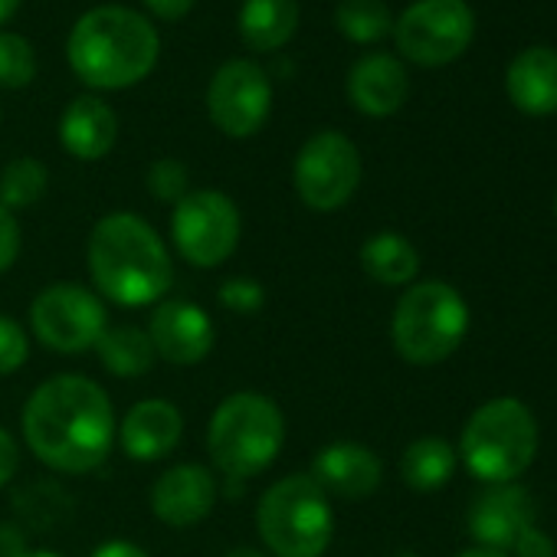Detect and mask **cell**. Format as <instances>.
I'll list each match as a JSON object with an SVG mask.
<instances>
[{"instance_id": "6da1fadb", "label": "cell", "mask_w": 557, "mask_h": 557, "mask_svg": "<svg viewBox=\"0 0 557 557\" xmlns=\"http://www.w3.org/2000/svg\"><path fill=\"white\" fill-rule=\"evenodd\" d=\"M24 440L50 469L70 475L92 472L109 459L115 440L112 404L89 377H50L24 407Z\"/></svg>"}, {"instance_id": "7a4b0ae2", "label": "cell", "mask_w": 557, "mask_h": 557, "mask_svg": "<svg viewBox=\"0 0 557 557\" xmlns=\"http://www.w3.org/2000/svg\"><path fill=\"white\" fill-rule=\"evenodd\" d=\"M89 272L96 289L125 309L161 302L174 278L161 236L135 213H109L92 226Z\"/></svg>"}, {"instance_id": "3957f363", "label": "cell", "mask_w": 557, "mask_h": 557, "mask_svg": "<svg viewBox=\"0 0 557 557\" xmlns=\"http://www.w3.org/2000/svg\"><path fill=\"white\" fill-rule=\"evenodd\" d=\"M66 57L89 89H128L154 70L161 44L148 17L122 4H102L76 21Z\"/></svg>"}, {"instance_id": "277c9868", "label": "cell", "mask_w": 557, "mask_h": 557, "mask_svg": "<svg viewBox=\"0 0 557 557\" xmlns=\"http://www.w3.org/2000/svg\"><path fill=\"white\" fill-rule=\"evenodd\" d=\"M286 443V420L265 394H230L210 417L207 449L230 479H252L269 469Z\"/></svg>"}, {"instance_id": "5b68a950", "label": "cell", "mask_w": 557, "mask_h": 557, "mask_svg": "<svg viewBox=\"0 0 557 557\" xmlns=\"http://www.w3.org/2000/svg\"><path fill=\"white\" fill-rule=\"evenodd\" d=\"M256 528L275 557H322L332 544L335 511L309 472L286 475L262 492Z\"/></svg>"}, {"instance_id": "8992f818", "label": "cell", "mask_w": 557, "mask_h": 557, "mask_svg": "<svg viewBox=\"0 0 557 557\" xmlns=\"http://www.w3.org/2000/svg\"><path fill=\"white\" fill-rule=\"evenodd\" d=\"M459 449L475 479L488 485L515 482V475H521L537 453L534 413L515 397L488 400L469 417Z\"/></svg>"}, {"instance_id": "52a82bcc", "label": "cell", "mask_w": 557, "mask_h": 557, "mask_svg": "<svg viewBox=\"0 0 557 557\" xmlns=\"http://www.w3.org/2000/svg\"><path fill=\"white\" fill-rule=\"evenodd\" d=\"M469 332V306L449 283H420L394 309L391 338L404 361L430 368L446 361Z\"/></svg>"}, {"instance_id": "ba28073f", "label": "cell", "mask_w": 557, "mask_h": 557, "mask_svg": "<svg viewBox=\"0 0 557 557\" xmlns=\"http://www.w3.org/2000/svg\"><path fill=\"white\" fill-rule=\"evenodd\" d=\"M475 34L466 0H417L394 24L397 50L417 66H446L459 60Z\"/></svg>"}, {"instance_id": "9c48e42d", "label": "cell", "mask_w": 557, "mask_h": 557, "mask_svg": "<svg viewBox=\"0 0 557 557\" xmlns=\"http://www.w3.org/2000/svg\"><path fill=\"white\" fill-rule=\"evenodd\" d=\"M239 230H243L239 210L220 190H187L174 203V216H171L174 246L197 269H210L230 259L239 243Z\"/></svg>"}, {"instance_id": "30bf717a", "label": "cell", "mask_w": 557, "mask_h": 557, "mask_svg": "<svg viewBox=\"0 0 557 557\" xmlns=\"http://www.w3.org/2000/svg\"><path fill=\"white\" fill-rule=\"evenodd\" d=\"M293 181L306 207L332 213L355 197L361 184V154L348 135L319 132L299 148Z\"/></svg>"}, {"instance_id": "8fae6325", "label": "cell", "mask_w": 557, "mask_h": 557, "mask_svg": "<svg viewBox=\"0 0 557 557\" xmlns=\"http://www.w3.org/2000/svg\"><path fill=\"white\" fill-rule=\"evenodd\" d=\"M30 325L40 345L60 355H79L96 348V342L109 329L102 299L76 283H57L37 293L30 306Z\"/></svg>"}, {"instance_id": "7c38bea8", "label": "cell", "mask_w": 557, "mask_h": 557, "mask_svg": "<svg viewBox=\"0 0 557 557\" xmlns=\"http://www.w3.org/2000/svg\"><path fill=\"white\" fill-rule=\"evenodd\" d=\"M207 112L226 138L256 135L272 112V83L265 70L252 60H226L210 79Z\"/></svg>"}, {"instance_id": "4fadbf2b", "label": "cell", "mask_w": 557, "mask_h": 557, "mask_svg": "<svg viewBox=\"0 0 557 557\" xmlns=\"http://www.w3.org/2000/svg\"><path fill=\"white\" fill-rule=\"evenodd\" d=\"M148 338L158 358L168 364H197L213 351L216 332L210 315L184 299H168L154 309Z\"/></svg>"}, {"instance_id": "5bb4252c", "label": "cell", "mask_w": 557, "mask_h": 557, "mask_svg": "<svg viewBox=\"0 0 557 557\" xmlns=\"http://www.w3.org/2000/svg\"><path fill=\"white\" fill-rule=\"evenodd\" d=\"M531 524H534V502L515 482L485 488L469 508V534L479 541V547L505 550Z\"/></svg>"}, {"instance_id": "9a60e30c", "label": "cell", "mask_w": 557, "mask_h": 557, "mask_svg": "<svg viewBox=\"0 0 557 557\" xmlns=\"http://www.w3.org/2000/svg\"><path fill=\"white\" fill-rule=\"evenodd\" d=\"M216 482L207 466L184 462L168 469L151 488V511L171 528H190L213 511Z\"/></svg>"}, {"instance_id": "2e32d148", "label": "cell", "mask_w": 557, "mask_h": 557, "mask_svg": "<svg viewBox=\"0 0 557 557\" xmlns=\"http://www.w3.org/2000/svg\"><path fill=\"white\" fill-rule=\"evenodd\" d=\"M309 475L325 488V495L358 502V498H368L371 492H377V485L384 479V466H381L377 453H371L364 443L338 440V443H329L325 449H319Z\"/></svg>"}, {"instance_id": "e0dca14e", "label": "cell", "mask_w": 557, "mask_h": 557, "mask_svg": "<svg viewBox=\"0 0 557 557\" xmlns=\"http://www.w3.org/2000/svg\"><path fill=\"white\" fill-rule=\"evenodd\" d=\"M410 96V79L400 60L387 53H371L358 60L348 73V99L358 112L371 119L394 115Z\"/></svg>"}, {"instance_id": "ac0fdd59", "label": "cell", "mask_w": 557, "mask_h": 557, "mask_svg": "<svg viewBox=\"0 0 557 557\" xmlns=\"http://www.w3.org/2000/svg\"><path fill=\"white\" fill-rule=\"evenodd\" d=\"M184 433V417L168 400H141L122 420V449L128 459L154 462L174 453Z\"/></svg>"}, {"instance_id": "d6986e66", "label": "cell", "mask_w": 557, "mask_h": 557, "mask_svg": "<svg viewBox=\"0 0 557 557\" xmlns=\"http://www.w3.org/2000/svg\"><path fill=\"white\" fill-rule=\"evenodd\" d=\"M505 89L515 109L524 115L557 112V50L531 47L518 53L505 73Z\"/></svg>"}, {"instance_id": "ffe728a7", "label": "cell", "mask_w": 557, "mask_h": 557, "mask_svg": "<svg viewBox=\"0 0 557 557\" xmlns=\"http://www.w3.org/2000/svg\"><path fill=\"white\" fill-rule=\"evenodd\" d=\"M119 135L115 112L99 96H79L60 119V141L79 161H99L112 151Z\"/></svg>"}, {"instance_id": "44dd1931", "label": "cell", "mask_w": 557, "mask_h": 557, "mask_svg": "<svg viewBox=\"0 0 557 557\" xmlns=\"http://www.w3.org/2000/svg\"><path fill=\"white\" fill-rule=\"evenodd\" d=\"M236 27L249 50L272 53L299 30V0H243Z\"/></svg>"}, {"instance_id": "7402d4cb", "label": "cell", "mask_w": 557, "mask_h": 557, "mask_svg": "<svg viewBox=\"0 0 557 557\" xmlns=\"http://www.w3.org/2000/svg\"><path fill=\"white\" fill-rule=\"evenodd\" d=\"M361 265L381 286H407L420 272V252L417 246L400 233H374L361 246Z\"/></svg>"}, {"instance_id": "603a6c76", "label": "cell", "mask_w": 557, "mask_h": 557, "mask_svg": "<svg viewBox=\"0 0 557 557\" xmlns=\"http://www.w3.org/2000/svg\"><path fill=\"white\" fill-rule=\"evenodd\" d=\"M456 472V449L440 436H423L404 449L400 475L417 492H436L443 488Z\"/></svg>"}, {"instance_id": "cb8c5ba5", "label": "cell", "mask_w": 557, "mask_h": 557, "mask_svg": "<svg viewBox=\"0 0 557 557\" xmlns=\"http://www.w3.org/2000/svg\"><path fill=\"white\" fill-rule=\"evenodd\" d=\"M96 351H99V361L115 374V377H141L151 371L154 364V348H151V338L148 332H138V329H106L102 338L96 342Z\"/></svg>"}, {"instance_id": "d4e9b609", "label": "cell", "mask_w": 557, "mask_h": 557, "mask_svg": "<svg viewBox=\"0 0 557 557\" xmlns=\"http://www.w3.org/2000/svg\"><path fill=\"white\" fill-rule=\"evenodd\" d=\"M50 174L44 161L37 158H14L4 171H0V203L8 210L34 207L47 194Z\"/></svg>"}, {"instance_id": "484cf974", "label": "cell", "mask_w": 557, "mask_h": 557, "mask_svg": "<svg viewBox=\"0 0 557 557\" xmlns=\"http://www.w3.org/2000/svg\"><path fill=\"white\" fill-rule=\"evenodd\" d=\"M335 24L355 44H377L394 27L384 0H342L335 11Z\"/></svg>"}, {"instance_id": "4316f807", "label": "cell", "mask_w": 557, "mask_h": 557, "mask_svg": "<svg viewBox=\"0 0 557 557\" xmlns=\"http://www.w3.org/2000/svg\"><path fill=\"white\" fill-rule=\"evenodd\" d=\"M37 76V53L21 34H0V89H24Z\"/></svg>"}, {"instance_id": "83f0119b", "label": "cell", "mask_w": 557, "mask_h": 557, "mask_svg": "<svg viewBox=\"0 0 557 557\" xmlns=\"http://www.w3.org/2000/svg\"><path fill=\"white\" fill-rule=\"evenodd\" d=\"M27 358H30L27 332L11 315H0V377L21 371L27 364Z\"/></svg>"}, {"instance_id": "f1b7e54d", "label": "cell", "mask_w": 557, "mask_h": 557, "mask_svg": "<svg viewBox=\"0 0 557 557\" xmlns=\"http://www.w3.org/2000/svg\"><path fill=\"white\" fill-rule=\"evenodd\" d=\"M148 187L158 200H181L187 194V168L174 158H161L148 171Z\"/></svg>"}, {"instance_id": "f546056e", "label": "cell", "mask_w": 557, "mask_h": 557, "mask_svg": "<svg viewBox=\"0 0 557 557\" xmlns=\"http://www.w3.org/2000/svg\"><path fill=\"white\" fill-rule=\"evenodd\" d=\"M220 302L230 312L249 315L265 302V289L259 283H252V278H226V283L220 286Z\"/></svg>"}, {"instance_id": "4dcf8cb0", "label": "cell", "mask_w": 557, "mask_h": 557, "mask_svg": "<svg viewBox=\"0 0 557 557\" xmlns=\"http://www.w3.org/2000/svg\"><path fill=\"white\" fill-rule=\"evenodd\" d=\"M21 256V223L0 203V272H8Z\"/></svg>"}, {"instance_id": "1f68e13d", "label": "cell", "mask_w": 557, "mask_h": 557, "mask_svg": "<svg viewBox=\"0 0 557 557\" xmlns=\"http://www.w3.org/2000/svg\"><path fill=\"white\" fill-rule=\"evenodd\" d=\"M511 547H515V554H518V557H557V547H554L550 534H547V531H541V528H534V524H531V528H524Z\"/></svg>"}, {"instance_id": "d6a6232c", "label": "cell", "mask_w": 557, "mask_h": 557, "mask_svg": "<svg viewBox=\"0 0 557 557\" xmlns=\"http://www.w3.org/2000/svg\"><path fill=\"white\" fill-rule=\"evenodd\" d=\"M17 466H21V449L14 443V436L4 426H0V488H4L14 479Z\"/></svg>"}, {"instance_id": "836d02e7", "label": "cell", "mask_w": 557, "mask_h": 557, "mask_svg": "<svg viewBox=\"0 0 557 557\" xmlns=\"http://www.w3.org/2000/svg\"><path fill=\"white\" fill-rule=\"evenodd\" d=\"M197 4V0H145V8L161 17V21H181L190 14V8Z\"/></svg>"}, {"instance_id": "e575fe53", "label": "cell", "mask_w": 557, "mask_h": 557, "mask_svg": "<svg viewBox=\"0 0 557 557\" xmlns=\"http://www.w3.org/2000/svg\"><path fill=\"white\" fill-rule=\"evenodd\" d=\"M92 557H148V554L132 541H106L92 550Z\"/></svg>"}, {"instance_id": "d590c367", "label": "cell", "mask_w": 557, "mask_h": 557, "mask_svg": "<svg viewBox=\"0 0 557 557\" xmlns=\"http://www.w3.org/2000/svg\"><path fill=\"white\" fill-rule=\"evenodd\" d=\"M456 557H508V554L505 550H492V547H469V550H462Z\"/></svg>"}, {"instance_id": "8d00e7d4", "label": "cell", "mask_w": 557, "mask_h": 557, "mask_svg": "<svg viewBox=\"0 0 557 557\" xmlns=\"http://www.w3.org/2000/svg\"><path fill=\"white\" fill-rule=\"evenodd\" d=\"M21 8V0H0V24H8Z\"/></svg>"}, {"instance_id": "74e56055", "label": "cell", "mask_w": 557, "mask_h": 557, "mask_svg": "<svg viewBox=\"0 0 557 557\" xmlns=\"http://www.w3.org/2000/svg\"><path fill=\"white\" fill-rule=\"evenodd\" d=\"M223 557H265V554H259V550H252V547H233V550H226Z\"/></svg>"}, {"instance_id": "f35d334b", "label": "cell", "mask_w": 557, "mask_h": 557, "mask_svg": "<svg viewBox=\"0 0 557 557\" xmlns=\"http://www.w3.org/2000/svg\"><path fill=\"white\" fill-rule=\"evenodd\" d=\"M14 557H63V554H57V550H21V554H14Z\"/></svg>"}, {"instance_id": "ab89813d", "label": "cell", "mask_w": 557, "mask_h": 557, "mask_svg": "<svg viewBox=\"0 0 557 557\" xmlns=\"http://www.w3.org/2000/svg\"><path fill=\"white\" fill-rule=\"evenodd\" d=\"M394 557H417V554H410V550H404V554H394Z\"/></svg>"}, {"instance_id": "60d3db41", "label": "cell", "mask_w": 557, "mask_h": 557, "mask_svg": "<svg viewBox=\"0 0 557 557\" xmlns=\"http://www.w3.org/2000/svg\"><path fill=\"white\" fill-rule=\"evenodd\" d=\"M554 213H557V200H554Z\"/></svg>"}]
</instances>
